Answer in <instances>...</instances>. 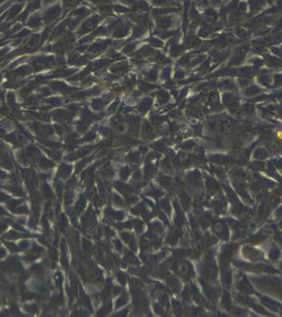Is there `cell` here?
Segmentation results:
<instances>
[{
    "mask_svg": "<svg viewBox=\"0 0 282 317\" xmlns=\"http://www.w3.org/2000/svg\"><path fill=\"white\" fill-rule=\"evenodd\" d=\"M276 136H277V137L279 138V139L282 140V131H277V133H276Z\"/></svg>",
    "mask_w": 282,
    "mask_h": 317,
    "instance_id": "cell-1",
    "label": "cell"
}]
</instances>
